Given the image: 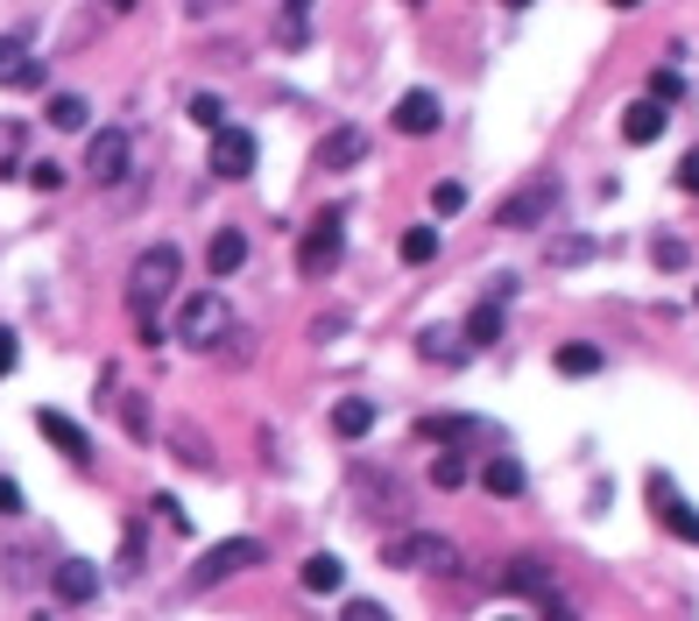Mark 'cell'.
I'll return each mask as SVG.
<instances>
[{
	"label": "cell",
	"instance_id": "cell-27",
	"mask_svg": "<svg viewBox=\"0 0 699 621\" xmlns=\"http://www.w3.org/2000/svg\"><path fill=\"white\" fill-rule=\"evenodd\" d=\"M432 255H438V226H411V233H403V262H411V268H424Z\"/></svg>",
	"mask_w": 699,
	"mask_h": 621
},
{
	"label": "cell",
	"instance_id": "cell-10",
	"mask_svg": "<svg viewBox=\"0 0 699 621\" xmlns=\"http://www.w3.org/2000/svg\"><path fill=\"white\" fill-rule=\"evenodd\" d=\"M650 501H657V522H665L678 543H699V509L671 488V474H650Z\"/></svg>",
	"mask_w": 699,
	"mask_h": 621
},
{
	"label": "cell",
	"instance_id": "cell-38",
	"mask_svg": "<svg viewBox=\"0 0 699 621\" xmlns=\"http://www.w3.org/2000/svg\"><path fill=\"white\" fill-rule=\"evenodd\" d=\"M121 572H128V579L142 572V530H128V537H121Z\"/></svg>",
	"mask_w": 699,
	"mask_h": 621
},
{
	"label": "cell",
	"instance_id": "cell-2",
	"mask_svg": "<svg viewBox=\"0 0 699 621\" xmlns=\"http://www.w3.org/2000/svg\"><path fill=\"white\" fill-rule=\"evenodd\" d=\"M178 339L191 346V354H212V346L233 339V304L220 297V289H199V297L178 304Z\"/></svg>",
	"mask_w": 699,
	"mask_h": 621
},
{
	"label": "cell",
	"instance_id": "cell-30",
	"mask_svg": "<svg viewBox=\"0 0 699 621\" xmlns=\"http://www.w3.org/2000/svg\"><path fill=\"white\" fill-rule=\"evenodd\" d=\"M432 212H438V220L466 212V184H453V177H445V184H432Z\"/></svg>",
	"mask_w": 699,
	"mask_h": 621
},
{
	"label": "cell",
	"instance_id": "cell-44",
	"mask_svg": "<svg viewBox=\"0 0 699 621\" xmlns=\"http://www.w3.org/2000/svg\"><path fill=\"white\" fill-rule=\"evenodd\" d=\"M226 8V0H184V14H199V22H205V14H220Z\"/></svg>",
	"mask_w": 699,
	"mask_h": 621
},
{
	"label": "cell",
	"instance_id": "cell-50",
	"mask_svg": "<svg viewBox=\"0 0 699 621\" xmlns=\"http://www.w3.org/2000/svg\"><path fill=\"white\" fill-rule=\"evenodd\" d=\"M692 304H699V297H692Z\"/></svg>",
	"mask_w": 699,
	"mask_h": 621
},
{
	"label": "cell",
	"instance_id": "cell-1",
	"mask_svg": "<svg viewBox=\"0 0 699 621\" xmlns=\"http://www.w3.org/2000/svg\"><path fill=\"white\" fill-rule=\"evenodd\" d=\"M178 283H184V255H178L170 241L142 247V255H134V268H128V310L142 318V339H149V346H163V325H155V310L178 297Z\"/></svg>",
	"mask_w": 699,
	"mask_h": 621
},
{
	"label": "cell",
	"instance_id": "cell-7",
	"mask_svg": "<svg viewBox=\"0 0 699 621\" xmlns=\"http://www.w3.org/2000/svg\"><path fill=\"white\" fill-rule=\"evenodd\" d=\"M128 163H134L128 128H100V134L85 142V177H92V184H121V177H128Z\"/></svg>",
	"mask_w": 699,
	"mask_h": 621
},
{
	"label": "cell",
	"instance_id": "cell-47",
	"mask_svg": "<svg viewBox=\"0 0 699 621\" xmlns=\"http://www.w3.org/2000/svg\"><path fill=\"white\" fill-rule=\"evenodd\" d=\"M608 8H644V0H608Z\"/></svg>",
	"mask_w": 699,
	"mask_h": 621
},
{
	"label": "cell",
	"instance_id": "cell-28",
	"mask_svg": "<svg viewBox=\"0 0 699 621\" xmlns=\"http://www.w3.org/2000/svg\"><path fill=\"white\" fill-rule=\"evenodd\" d=\"M579 262H594V241H587V233H566V241H551V268H579Z\"/></svg>",
	"mask_w": 699,
	"mask_h": 621
},
{
	"label": "cell",
	"instance_id": "cell-42",
	"mask_svg": "<svg viewBox=\"0 0 699 621\" xmlns=\"http://www.w3.org/2000/svg\"><path fill=\"white\" fill-rule=\"evenodd\" d=\"M155 509H163V522H178V530H191V516L178 509V495H155Z\"/></svg>",
	"mask_w": 699,
	"mask_h": 621
},
{
	"label": "cell",
	"instance_id": "cell-49",
	"mask_svg": "<svg viewBox=\"0 0 699 621\" xmlns=\"http://www.w3.org/2000/svg\"><path fill=\"white\" fill-rule=\"evenodd\" d=\"M502 621H523V614H502Z\"/></svg>",
	"mask_w": 699,
	"mask_h": 621
},
{
	"label": "cell",
	"instance_id": "cell-22",
	"mask_svg": "<svg viewBox=\"0 0 699 621\" xmlns=\"http://www.w3.org/2000/svg\"><path fill=\"white\" fill-rule=\"evenodd\" d=\"M50 128H64V134H78V128H92V106L78 100V92H50Z\"/></svg>",
	"mask_w": 699,
	"mask_h": 621
},
{
	"label": "cell",
	"instance_id": "cell-48",
	"mask_svg": "<svg viewBox=\"0 0 699 621\" xmlns=\"http://www.w3.org/2000/svg\"><path fill=\"white\" fill-rule=\"evenodd\" d=\"M509 8H530V0H509Z\"/></svg>",
	"mask_w": 699,
	"mask_h": 621
},
{
	"label": "cell",
	"instance_id": "cell-43",
	"mask_svg": "<svg viewBox=\"0 0 699 621\" xmlns=\"http://www.w3.org/2000/svg\"><path fill=\"white\" fill-rule=\"evenodd\" d=\"M544 621H579V614H573V608H566V600H558V593H551V600H544Z\"/></svg>",
	"mask_w": 699,
	"mask_h": 621
},
{
	"label": "cell",
	"instance_id": "cell-26",
	"mask_svg": "<svg viewBox=\"0 0 699 621\" xmlns=\"http://www.w3.org/2000/svg\"><path fill=\"white\" fill-rule=\"evenodd\" d=\"M551 367L558 375H600V346H558Z\"/></svg>",
	"mask_w": 699,
	"mask_h": 621
},
{
	"label": "cell",
	"instance_id": "cell-33",
	"mask_svg": "<svg viewBox=\"0 0 699 621\" xmlns=\"http://www.w3.org/2000/svg\"><path fill=\"white\" fill-rule=\"evenodd\" d=\"M170 452L191 459V466H212V452H205V438H199V431H170Z\"/></svg>",
	"mask_w": 699,
	"mask_h": 621
},
{
	"label": "cell",
	"instance_id": "cell-45",
	"mask_svg": "<svg viewBox=\"0 0 699 621\" xmlns=\"http://www.w3.org/2000/svg\"><path fill=\"white\" fill-rule=\"evenodd\" d=\"M128 8H142V0H107V14H128Z\"/></svg>",
	"mask_w": 699,
	"mask_h": 621
},
{
	"label": "cell",
	"instance_id": "cell-39",
	"mask_svg": "<svg viewBox=\"0 0 699 621\" xmlns=\"http://www.w3.org/2000/svg\"><path fill=\"white\" fill-rule=\"evenodd\" d=\"M22 142H29L22 121H8V128H0V163H14V155H22Z\"/></svg>",
	"mask_w": 699,
	"mask_h": 621
},
{
	"label": "cell",
	"instance_id": "cell-37",
	"mask_svg": "<svg viewBox=\"0 0 699 621\" xmlns=\"http://www.w3.org/2000/svg\"><path fill=\"white\" fill-rule=\"evenodd\" d=\"M29 184L36 191H57V184H64V163H29Z\"/></svg>",
	"mask_w": 699,
	"mask_h": 621
},
{
	"label": "cell",
	"instance_id": "cell-41",
	"mask_svg": "<svg viewBox=\"0 0 699 621\" xmlns=\"http://www.w3.org/2000/svg\"><path fill=\"white\" fill-rule=\"evenodd\" d=\"M0 516H22V488H14L8 474H0Z\"/></svg>",
	"mask_w": 699,
	"mask_h": 621
},
{
	"label": "cell",
	"instance_id": "cell-18",
	"mask_svg": "<svg viewBox=\"0 0 699 621\" xmlns=\"http://www.w3.org/2000/svg\"><path fill=\"white\" fill-rule=\"evenodd\" d=\"M480 488H488L495 501H516V495H523V459H509V452H495L488 466H480Z\"/></svg>",
	"mask_w": 699,
	"mask_h": 621
},
{
	"label": "cell",
	"instance_id": "cell-21",
	"mask_svg": "<svg viewBox=\"0 0 699 621\" xmlns=\"http://www.w3.org/2000/svg\"><path fill=\"white\" fill-rule=\"evenodd\" d=\"M340 587H346V566L333 551H311L304 558V593H340Z\"/></svg>",
	"mask_w": 699,
	"mask_h": 621
},
{
	"label": "cell",
	"instance_id": "cell-46",
	"mask_svg": "<svg viewBox=\"0 0 699 621\" xmlns=\"http://www.w3.org/2000/svg\"><path fill=\"white\" fill-rule=\"evenodd\" d=\"M283 14H311V0H283Z\"/></svg>",
	"mask_w": 699,
	"mask_h": 621
},
{
	"label": "cell",
	"instance_id": "cell-25",
	"mask_svg": "<svg viewBox=\"0 0 699 621\" xmlns=\"http://www.w3.org/2000/svg\"><path fill=\"white\" fill-rule=\"evenodd\" d=\"M466 480H474V459H466V452H438L432 459V488L453 495V488H466Z\"/></svg>",
	"mask_w": 699,
	"mask_h": 621
},
{
	"label": "cell",
	"instance_id": "cell-32",
	"mask_svg": "<svg viewBox=\"0 0 699 621\" xmlns=\"http://www.w3.org/2000/svg\"><path fill=\"white\" fill-rule=\"evenodd\" d=\"M424 360H432V367H453V360H459L453 333H438V325H432V333H424Z\"/></svg>",
	"mask_w": 699,
	"mask_h": 621
},
{
	"label": "cell",
	"instance_id": "cell-31",
	"mask_svg": "<svg viewBox=\"0 0 699 621\" xmlns=\"http://www.w3.org/2000/svg\"><path fill=\"white\" fill-rule=\"evenodd\" d=\"M650 100L657 106H678V100H686V78H678V71H650Z\"/></svg>",
	"mask_w": 699,
	"mask_h": 621
},
{
	"label": "cell",
	"instance_id": "cell-17",
	"mask_svg": "<svg viewBox=\"0 0 699 621\" xmlns=\"http://www.w3.org/2000/svg\"><path fill=\"white\" fill-rule=\"evenodd\" d=\"M665 121H671V113L657 106V100H636L629 113H621V142H636V149H644V142H657V134H665Z\"/></svg>",
	"mask_w": 699,
	"mask_h": 621
},
{
	"label": "cell",
	"instance_id": "cell-11",
	"mask_svg": "<svg viewBox=\"0 0 699 621\" xmlns=\"http://www.w3.org/2000/svg\"><path fill=\"white\" fill-rule=\"evenodd\" d=\"M0 85H14V92H43L50 85V64L29 57L22 35H0Z\"/></svg>",
	"mask_w": 699,
	"mask_h": 621
},
{
	"label": "cell",
	"instance_id": "cell-9",
	"mask_svg": "<svg viewBox=\"0 0 699 621\" xmlns=\"http://www.w3.org/2000/svg\"><path fill=\"white\" fill-rule=\"evenodd\" d=\"M255 134L247 128H220L212 134V177H226V184H241V177H255Z\"/></svg>",
	"mask_w": 699,
	"mask_h": 621
},
{
	"label": "cell",
	"instance_id": "cell-15",
	"mask_svg": "<svg viewBox=\"0 0 699 621\" xmlns=\"http://www.w3.org/2000/svg\"><path fill=\"white\" fill-rule=\"evenodd\" d=\"M205 268H212V276H241V268H247V233L241 226H220V233H212V247H205Z\"/></svg>",
	"mask_w": 699,
	"mask_h": 621
},
{
	"label": "cell",
	"instance_id": "cell-5",
	"mask_svg": "<svg viewBox=\"0 0 699 621\" xmlns=\"http://www.w3.org/2000/svg\"><path fill=\"white\" fill-rule=\"evenodd\" d=\"M558 198H566V184H558V177H530V184H516L509 198H502L495 226L502 233H530V226H544L558 212Z\"/></svg>",
	"mask_w": 699,
	"mask_h": 621
},
{
	"label": "cell",
	"instance_id": "cell-34",
	"mask_svg": "<svg viewBox=\"0 0 699 621\" xmlns=\"http://www.w3.org/2000/svg\"><path fill=\"white\" fill-rule=\"evenodd\" d=\"M121 424H128L134 438H149V403H142V396H128V403H121Z\"/></svg>",
	"mask_w": 699,
	"mask_h": 621
},
{
	"label": "cell",
	"instance_id": "cell-24",
	"mask_svg": "<svg viewBox=\"0 0 699 621\" xmlns=\"http://www.w3.org/2000/svg\"><path fill=\"white\" fill-rule=\"evenodd\" d=\"M502 339V304H474L466 310V346H495Z\"/></svg>",
	"mask_w": 699,
	"mask_h": 621
},
{
	"label": "cell",
	"instance_id": "cell-40",
	"mask_svg": "<svg viewBox=\"0 0 699 621\" xmlns=\"http://www.w3.org/2000/svg\"><path fill=\"white\" fill-rule=\"evenodd\" d=\"M14 360H22V339H14L8 325H0V375H14Z\"/></svg>",
	"mask_w": 699,
	"mask_h": 621
},
{
	"label": "cell",
	"instance_id": "cell-4",
	"mask_svg": "<svg viewBox=\"0 0 699 621\" xmlns=\"http://www.w3.org/2000/svg\"><path fill=\"white\" fill-rule=\"evenodd\" d=\"M382 566H396V572H459V543L438 537V530H411V537H388Z\"/></svg>",
	"mask_w": 699,
	"mask_h": 621
},
{
	"label": "cell",
	"instance_id": "cell-14",
	"mask_svg": "<svg viewBox=\"0 0 699 621\" xmlns=\"http://www.w3.org/2000/svg\"><path fill=\"white\" fill-rule=\"evenodd\" d=\"M50 593L64 600V608H85V600L100 593V572H92L85 558H57V572H50Z\"/></svg>",
	"mask_w": 699,
	"mask_h": 621
},
{
	"label": "cell",
	"instance_id": "cell-35",
	"mask_svg": "<svg viewBox=\"0 0 699 621\" xmlns=\"http://www.w3.org/2000/svg\"><path fill=\"white\" fill-rule=\"evenodd\" d=\"M671 184H678V191H692V198H699V149H692V155H678Z\"/></svg>",
	"mask_w": 699,
	"mask_h": 621
},
{
	"label": "cell",
	"instance_id": "cell-20",
	"mask_svg": "<svg viewBox=\"0 0 699 621\" xmlns=\"http://www.w3.org/2000/svg\"><path fill=\"white\" fill-rule=\"evenodd\" d=\"M333 431H340L346 445H354V438H367V431H375V403H367V396H346V403H333Z\"/></svg>",
	"mask_w": 699,
	"mask_h": 621
},
{
	"label": "cell",
	"instance_id": "cell-3",
	"mask_svg": "<svg viewBox=\"0 0 699 621\" xmlns=\"http://www.w3.org/2000/svg\"><path fill=\"white\" fill-rule=\"evenodd\" d=\"M262 558H269V543H262V537H226V543H212L199 566L184 572V593H212V587H226L233 572L262 566Z\"/></svg>",
	"mask_w": 699,
	"mask_h": 621
},
{
	"label": "cell",
	"instance_id": "cell-19",
	"mask_svg": "<svg viewBox=\"0 0 699 621\" xmlns=\"http://www.w3.org/2000/svg\"><path fill=\"white\" fill-rule=\"evenodd\" d=\"M417 438L424 445H474L480 424L474 417H417Z\"/></svg>",
	"mask_w": 699,
	"mask_h": 621
},
{
	"label": "cell",
	"instance_id": "cell-23",
	"mask_svg": "<svg viewBox=\"0 0 699 621\" xmlns=\"http://www.w3.org/2000/svg\"><path fill=\"white\" fill-rule=\"evenodd\" d=\"M184 121H191V128H205V134H220V128H226V100H220V92H191Z\"/></svg>",
	"mask_w": 699,
	"mask_h": 621
},
{
	"label": "cell",
	"instance_id": "cell-12",
	"mask_svg": "<svg viewBox=\"0 0 699 621\" xmlns=\"http://www.w3.org/2000/svg\"><path fill=\"white\" fill-rule=\"evenodd\" d=\"M36 431H43L71 466H92V438H85V424H71L64 410H36Z\"/></svg>",
	"mask_w": 699,
	"mask_h": 621
},
{
	"label": "cell",
	"instance_id": "cell-16",
	"mask_svg": "<svg viewBox=\"0 0 699 621\" xmlns=\"http://www.w3.org/2000/svg\"><path fill=\"white\" fill-rule=\"evenodd\" d=\"M502 587H509V593H523V600H551V566H544V558H509Z\"/></svg>",
	"mask_w": 699,
	"mask_h": 621
},
{
	"label": "cell",
	"instance_id": "cell-29",
	"mask_svg": "<svg viewBox=\"0 0 699 621\" xmlns=\"http://www.w3.org/2000/svg\"><path fill=\"white\" fill-rule=\"evenodd\" d=\"M650 262H657V268H686L692 255H686V241H678V233H657V241H650Z\"/></svg>",
	"mask_w": 699,
	"mask_h": 621
},
{
	"label": "cell",
	"instance_id": "cell-13",
	"mask_svg": "<svg viewBox=\"0 0 699 621\" xmlns=\"http://www.w3.org/2000/svg\"><path fill=\"white\" fill-rule=\"evenodd\" d=\"M438 121H445L438 92H403L396 113H388V128H396V134H438Z\"/></svg>",
	"mask_w": 699,
	"mask_h": 621
},
{
	"label": "cell",
	"instance_id": "cell-8",
	"mask_svg": "<svg viewBox=\"0 0 699 621\" xmlns=\"http://www.w3.org/2000/svg\"><path fill=\"white\" fill-rule=\"evenodd\" d=\"M367 163V128H325L318 149H311V170H325V177H340V170Z\"/></svg>",
	"mask_w": 699,
	"mask_h": 621
},
{
	"label": "cell",
	"instance_id": "cell-36",
	"mask_svg": "<svg viewBox=\"0 0 699 621\" xmlns=\"http://www.w3.org/2000/svg\"><path fill=\"white\" fill-rule=\"evenodd\" d=\"M340 621H388V608H382V600H346Z\"/></svg>",
	"mask_w": 699,
	"mask_h": 621
},
{
	"label": "cell",
	"instance_id": "cell-6",
	"mask_svg": "<svg viewBox=\"0 0 699 621\" xmlns=\"http://www.w3.org/2000/svg\"><path fill=\"white\" fill-rule=\"evenodd\" d=\"M340 255H346V212L333 205V212H318V220L304 226V241H297V268H304V276H333Z\"/></svg>",
	"mask_w": 699,
	"mask_h": 621
}]
</instances>
